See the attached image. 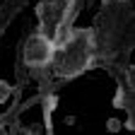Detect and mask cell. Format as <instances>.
<instances>
[{
    "mask_svg": "<svg viewBox=\"0 0 135 135\" xmlns=\"http://www.w3.org/2000/svg\"><path fill=\"white\" fill-rule=\"evenodd\" d=\"M89 51H92V31H77L73 39L60 51L58 68L65 75H77L84 65L89 63Z\"/></svg>",
    "mask_w": 135,
    "mask_h": 135,
    "instance_id": "6da1fadb",
    "label": "cell"
},
{
    "mask_svg": "<svg viewBox=\"0 0 135 135\" xmlns=\"http://www.w3.org/2000/svg\"><path fill=\"white\" fill-rule=\"evenodd\" d=\"M53 60V41L48 36H34L27 48V63L29 65H46Z\"/></svg>",
    "mask_w": 135,
    "mask_h": 135,
    "instance_id": "7a4b0ae2",
    "label": "cell"
}]
</instances>
